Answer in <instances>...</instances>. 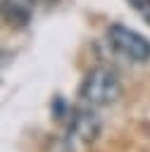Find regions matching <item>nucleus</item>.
Instances as JSON below:
<instances>
[{"label": "nucleus", "instance_id": "f257e3e1", "mask_svg": "<svg viewBox=\"0 0 150 152\" xmlns=\"http://www.w3.org/2000/svg\"><path fill=\"white\" fill-rule=\"evenodd\" d=\"M119 95H121V81H119L117 71L110 66L90 69L79 86V97L90 107L112 104L119 100Z\"/></svg>", "mask_w": 150, "mask_h": 152}, {"label": "nucleus", "instance_id": "f03ea898", "mask_svg": "<svg viewBox=\"0 0 150 152\" xmlns=\"http://www.w3.org/2000/svg\"><path fill=\"white\" fill-rule=\"evenodd\" d=\"M107 43L112 45V50L117 55L126 57L129 62L140 64V62L150 59V40L124 24H112L107 28Z\"/></svg>", "mask_w": 150, "mask_h": 152}, {"label": "nucleus", "instance_id": "7ed1b4c3", "mask_svg": "<svg viewBox=\"0 0 150 152\" xmlns=\"http://www.w3.org/2000/svg\"><path fill=\"white\" fill-rule=\"evenodd\" d=\"M98 135H100V116L93 109H76L67 128V145L86 147Z\"/></svg>", "mask_w": 150, "mask_h": 152}, {"label": "nucleus", "instance_id": "20e7f679", "mask_svg": "<svg viewBox=\"0 0 150 152\" xmlns=\"http://www.w3.org/2000/svg\"><path fill=\"white\" fill-rule=\"evenodd\" d=\"M33 7V0H0V17L10 26H26L31 21Z\"/></svg>", "mask_w": 150, "mask_h": 152}, {"label": "nucleus", "instance_id": "39448f33", "mask_svg": "<svg viewBox=\"0 0 150 152\" xmlns=\"http://www.w3.org/2000/svg\"><path fill=\"white\" fill-rule=\"evenodd\" d=\"M129 5L150 24V0H129Z\"/></svg>", "mask_w": 150, "mask_h": 152}, {"label": "nucleus", "instance_id": "423d86ee", "mask_svg": "<svg viewBox=\"0 0 150 152\" xmlns=\"http://www.w3.org/2000/svg\"><path fill=\"white\" fill-rule=\"evenodd\" d=\"M33 2H48V0H33Z\"/></svg>", "mask_w": 150, "mask_h": 152}]
</instances>
